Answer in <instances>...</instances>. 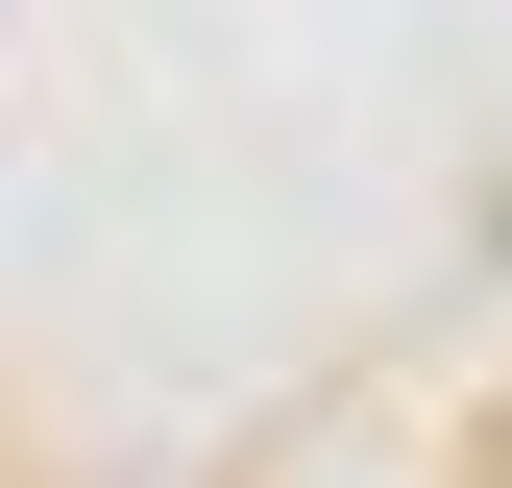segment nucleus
<instances>
[]
</instances>
